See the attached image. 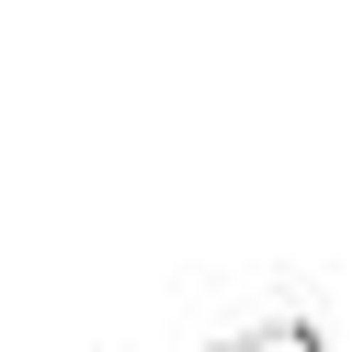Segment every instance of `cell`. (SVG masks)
I'll return each mask as SVG.
<instances>
[{"label": "cell", "mask_w": 364, "mask_h": 352, "mask_svg": "<svg viewBox=\"0 0 364 352\" xmlns=\"http://www.w3.org/2000/svg\"><path fill=\"white\" fill-rule=\"evenodd\" d=\"M171 352H330V341H318V318L273 307V318H239V329H216V341H171Z\"/></svg>", "instance_id": "obj_1"}]
</instances>
